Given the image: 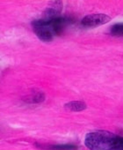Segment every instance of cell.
<instances>
[{"mask_svg":"<svg viewBox=\"0 0 123 150\" xmlns=\"http://www.w3.org/2000/svg\"><path fill=\"white\" fill-rule=\"evenodd\" d=\"M120 138L107 131H95L85 135V145L90 150H115Z\"/></svg>","mask_w":123,"mask_h":150,"instance_id":"6da1fadb","label":"cell"},{"mask_svg":"<svg viewBox=\"0 0 123 150\" xmlns=\"http://www.w3.org/2000/svg\"><path fill=\"white\" fill-rule=\"evenodd\" d=\"M50 22L48 21L41 19L34 21L32 22V27L37 37L42 42H51L53 40V32L50 28Z\"/></svg>","mask_w":123,"mask_h":150,"instance_id":"7a4b0ae2","label":"cell"},{"mask_svg":"<svg viewBox=\"0 0 123 150\" xmlns=\"http://www.w3.org/2000/svg\"><path fill=\"white\" fill-rule=\"evenodd\" d=\"M111 21V18L106 14H91L85 16L82 20V24L85 27H98L104 24H106Z\"/></svg>","mask_w":123,"mask_h":150,"instance_id":"3957f363","label":"cell"},{"mask_svg":"<svg viewBox=\"0 0 123 150\" xmlns=\"http://www.w3.org/2000/svg\"><path fill=\"white\" fill-rule=\"evenodd\" d=\"M86 107H87L86 103L82 101H72V102L67 103L64 105V108L66 110H71V111H75V112L85 110Z\"/></svg>","mask_w":123,"mask_h":150,"instance_id":"277c9868","label":"cell"},{"mask_svg":"<svg viewBox=\"0 0 123 150\" xmlns=\"http://www.w3.org/2000/svg\"><path fill=\"white\" fill-rule=\"evenodd\" d=\"M110 35L115 37L123 36V23L114 24L110 29Z\"/></svg>","mask_w":123,"mask_h":150,"instance_id":"5b68a950","label":"cell"},{"mask_svg":"<svg viewBox=\"0 0 123 150\" xmlns=\"http://www.w3.org/2000/svg\"><path fill=\"white\" fill-rule=\"evenodd\" d=\"M27 99L29 100L28 102L31 103H39L45 100V96L41 92H38L34 94V96H31L30 98H27Z\"/></svg>","mask_w":123,"mask_h":150,"instance_id":"8992f818","label":"cell"},{"mask_svg":"<svg viewBox=\"0 0 123 150\" xmlns=\"http://www.w3.org/2000/svg\"><path fill=\"white\" fill-rule=\"evenodd\" d=\"M52 150H76L77 146L73 145H56L51 147H48Z\"/></svg>","mask_w":123,"mask_h":150,"instance_id":"52a82bcc","label":"cell"},{"mask_svg":"<svg viewBox=\"0 0 123 150\" xmlns=\"http://www.w3.org/2000/svg\"><path fill=\"white\" fill-rule=\"evenodd\" d=\"M115 150H123V138H121V137L120 138Z\"/></svg>","mask_w":123,"mask_h":150,"instance_id":"ba28073f","label":"cell"}]
</instances>
